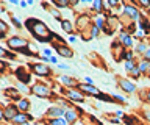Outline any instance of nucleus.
<instances>
[{
    "label": "nucleus",
    "instance_id": "f257e3e1",
    "mask_svg": "<svg viewBox=\"0 0 150 125\" xmlns=\"http://www.w3.org/2000/svg\"><path fill=\"white\" fill-rule=\"evenodd\" d=\"M27 27L31 30V33L35 35L38 39H41V41H49L50 31H49V28L45 27L44 22H41V20H38V19H28V20H27Z\"/></svg>",
    "mask_w": 150,
    "mask_h": 125
},
{
    "label": "nucleus",
    "instance_id": "f03ea898",
    "mask_svg": "<svg viewBox=\"0 0 150 125\" xmlns=\"http://www.w3.org/2000/svg\"><path fill=\"white\" fill-rule=\"evenodd\" d=\"M31 92L36 94L38 97H50V94H52L50 88H47L45 85H35L33 89H31Z\"/></svg>",
    "mask_w": 150,
    "mask_h": 125
},
{
    "label": "nucleus",
    "instance_id": "7ed1b4c3",
    "mask_svg": "<svg viewBox=\"0 0 150 125\" xmlns=\"http://www.w3.org/2000/svg\"><path fill=\"white\" fill-rule=\"evenodd\" d=\"M33 69V72L38 73V75H41V77H47V75H50V69L45 66V64H35V66H31Z\"/></svg>",
    "mask_w": 150,
    "mask_h": 125
},
{
    "label": "nucleus",
    "instance_id": "20e7f679",
    "mask_svg": "<svg viewBox=\"0 0 150 125\" xmlns=\"http://www.w3.org/2000/svg\"><path fill=\"white\" fill-rule=\"evenodd\" d=\"M77 88L80 91H83V92H88V94H91V95H96V97H98L100 95V91L97 89V88H94L92 85H77Z\"/></svg>",
    "mask_w": 150,
    "mask_h": 125
},
{
    "label": "nucleus",
    "instance_id": "39448f33",
    "mask_svg": "<svg viewBox=\"0 0 150 125\" xmlns=\"http://www.w3.org/2000/svg\"><path fill=\"white\" fill-rule=\"evenodd\" d=\"M8 45L11 49H22V47H27V41L22 38H13L8 41Z\"/></svg>",
    "mask_w": 150,
    "mask_h": 125
},
{
    "label": "nucleus",
    "instance_id": "423d86ee",
    "mask_svg": "<svg viewBox=\"0 0 150 125\" xmlns=\"http://www.w3.org/2000/svg\"><path fill=\"white\" fill-rule=\"evenodd\" d=\"M119 86H120V89H124L125 92H134L136 91V86L133 85L131 81H128V80H124V78H120L119 80Z\"/></svg>",
    "mask_w": 150,
    "mask_h": 125
},
{
    "label": "nucleus",
    "instance_id": "0eeeda50",
    "mask_svg": "<svg viewBox=\"0 0 150 125\" xmlns=\"http://www.w3.org/2000/svg\"><path fill=\"white\" fill-rule=\"evenodd\" d=\"M63 114H66V111H63V108H58V106H53V108H49L47 109V116L49 117H63Z\"/></svg>",
    "mask_w": 150,
    "mask_h": 125
},
{
    "label": "nucleus",
    "instance_id": "6e6552de",
    "mask_svg": "<svg viewBox=\"0 0 150 125\" xmlns=\"http://www.w3.org/2000/svg\"><path fill=\"white\" fill-rule=\"evenodd\" d=\"M124 13H125L128 17H131V19H139L138 10H136L134 6H131V5H124Z\"/></svg>",
    "mask_w": 150,
    "mask_h": 125
},
{
    "label": "nucleus",
    "instance_id": "1a4fd4ad",
    "mask_svg": "<svg viewBox=\"0 0 150 125\" xmlns=\"http://www.w3.org/2000/svg\"><path fill=\"white\" fill-rule=\"evenodd\" d=\"M17 116V108L16 106H13V105H9L6 109H5V119H8V120H14V117Z\"/></svg>",
    "mask_w": 150,
    "mask_h": 125
},
{
    "label": "nucleus",
    "instance_id": "9d476101",
    "mask_svg": "<svg viewBox=\"0 0 150 125\" xmlns=\"http://www.w3.org/2000/svg\"><path fill=\"white\" fill-rule=\"evenodd\" d=\"M58 53L61 55V56H64V58H72L74 56V52L70 50L69 47H66V45L63 44V45H58Z\"/></svg>",
    "mask_w": 150,
    "mask_h": 125
},
{
    "label": "nucleus",
    "instance_id": "9b49d317",
    "mask_svg": "<svg viewBox=\"0 0 150 125\" xmlns=\"http://www.w3.org/2000/svg\"><path fill=\"white\" fill-rule=\"evenodd\" d=\"M67 95L72 99L74 102H84V97L81 92H78V91H74V89H69L67 91Z\"/></svg>",
    "mask_w": 150,
    "mask_h": 125
},
{
    "label": "nucleus",
    "instance_id": "f8f14e48",
    "mask_svg": "<svg viewBox=\"0 0 150 125\" xmlns=\"http://www.w3.org/2000/svg\"><path fill=\"white\" fill-rule=\"evenodd\" d=\"M119 41H120L122 45H125V47H130V45H131V38H130L128 33H125V31H122V33H120Z\"/></svg>",
    "mask_w": 150,
    "mask_h": 125
},
{
    "label": "nucleus",
    "instance_id": "ddd939ff",
    "mask_svg": "<svg viewBox=\"0 0 150 125\" xmlns=\"http://www.w3.org/2000/svg\"><path fill=\"white\" fill-rule=\"evenodd\" d=\"M64 116H66V120H67V122H70V124H74L75 120L78 119V116H77V113H75L74 109H67Z\"/></svg>",
    "mask_w": 150,
    "mask_h": 125
},
{
    "label": "nucleus",
    "instance_id": "4468645a",
    "mask_svg": "<svg viewBox=\"0 0 150 125\" xmlns=\"http://www.w3.org/2000/svg\"><path fill=\"white\" fill-rule=\"evenodd\" d=\"M89 24V17L86 16V14H83V16H80L78 17V20H77V25H78V28L81 30V28H84Z\"/></svg>",
    "mask_w": 150,
    "mask_h": 125
},
{
    "label": "nucleus",
    "instance_id": "2eb2a0df",
    "mask_svg": "<svg viewBox=\"0 0 150 125\" xmlns=\"http://www.w3.org/2000/svg\"><path fill=\"white\" fill-rule=\"evenodd\" d=\"M61 27H63V30L66 31V33H72L74 31V25L70 24L69 20H61Z\"/></svg>",
    "mask_w": 150,
    "mask_h": 125
},
{
    "label": "nucleus",
    "instance_id": "dca6fc26",
    "mask_svg": "<svg viewBox=\"0 0 150 125\" xmlns=\"http://www.w3.org/2000/svg\"><path fill=\"white\" fill-rule=\"evenodd\" d=\"M16 73H17V77L21 78V81H25V83L30 81V75H28L27 72H23V69H19Z\"/></svg>",
    "mask_w": 150,
    "mask_h": 125
},
{
    "label": "nucleus",
    "instance_id": "f3484780",
    "mask_svg": "<svg viewBox=\"0 0 150 125\" xmlns=\"http://www.w3.org/2000/svg\"><path fill=\"white\" fill-rule=\"evenodd\" d=\"M27 119H30V116H27V114H17L16 116V117H14V122H19V124H21V122H23V124H25V120Z\"/></svg>",
    "mask_w": 150,
    "mask_h": 125
},
{
    "label": "nucleus",
    "instance_id": "a211bd4d",
    "mask_svg": "<svg viewBox=\"0 0 150 125\" xmlns=\"http://www.w3.org/2000/svg\"><path fill=\"white\" fill-rule=\"evenodd\" d=\"M150 67V63L147 61V59H144V61L139 63V72H144V71H149Z\"/></svg>",
    "mask_w": 150,
    "mask_h": 125
},
{
    "label": "nucleus",
    "instance_id": "6ab92c4d",
    "mask_svg": "<svg viewBox=\"0 0 150 125\" xmlns=\"http://www.w3.org/2000/svg\"><path fill=\"white\" fill-rule=\"evenodd\" d=\"M50 125H67V120H64L63 117H59V119H52V120H50Z\"/></svg>",
    "mask_w": 150,
    "mask_h": 125
},
{
    "label": "nucleus",
    "instance_id": "aec40b11",
    "mask_svg": "<svg viewBox=\"0 0 150 125\" xmlns=\"http://www.w3.org/2000/svg\"><path fill=\"white\" fill-rule=\"evenodd\" d=\"M136 50H138V53H145L147 52V45H145L144 42H139L138 45H136Z\"/></svg>",
    "mask_w": 150,
    "mask_h": 125
},
{
    "label": "nucleus",
    "instance_id": "412c9836",
    "mask_svg": "<svg viewBox=\"0 0 150 125\" xmlns=\"http://www.w3.org/2000/svg\"><path fill=\"white\" fill-rule=\"evenodd\" d=\"M134 67H136V63L133 61V59H131V61H125V69H127L128 72H131Z\"/></svg>",
    "mask_w": 150,
    "mask_h": 125
},
{
    "label": "nucleus",
    "instance_id": "4be33fe9",
    "mask_svg": "<svg viewBox=\"0 0 150 125\" xmlns=\"http://www.w3.org/2000/svg\"><path fill=\"white\" fill-rule=\"evenodd\" d=\"M61 81H63L64 85H67V86H75V81L70 80V78H67V77H61Z\"/></svg>",
    "mask_w": 150,
    "mask_h": 125
},
{
    "label": "nucleus",
    "instance_id": "5701e85b",
    "mask_svg": "<svg viewBox=\"0 0 150 125\" xmlns=\"http://www.w3.org/2000/svg\"><path fill=\"white\" fill-rule=\"evenodd\" d=\"M28 106H30V103H28V100H21V103H19V108H21L22 111H27Z\"/></svg>",
    "mask_w": 150,
    "mask_h": 125
},
{
    "label": "nucleus",
    "instance_id": "b1692460",
    "mask_svg": "<svg viewBox=\"0 0 150 125\" xmlns=\"http://www.w3.org/2000/svg\"><path fill=\"white\" fill-rule=\"evenodd\" d=\"M92 6H94V10H96V11H102V8H103V2H100V0H96Z\"/></svg>",
    "mask_w": 150,
    "mask_h": 125
},
{
    "label": "nucleus",
    "instance_id": "393cba45",
    "mask_svg": "<svg viewBox=\"0 0 150 125\" xmlns=\"http://www.w3.org/2000/svg\"><path fill=\"white\" fill-rule=\"evenodd\" d=\"M98 99L105 100V102H112V97L111 95H105V94H102V92H100V95H98Z\"/></svg>",
    "mask_w": 150,
    "mask_h": 125
},
{
    "label": "nucleus",
    "instance_id": "a878e982",
    "mask_svg": "<svg viewBox=\"0 0 150 125\" xmlns=\"http://www.w3.org/2000/svg\"><path fill=\"white\" fill-rule=\"evenodd\" d=\"M124 122L128 124V125H133V124L136 122V119H134V117H124Z\"/></svg>",
    "mask_w": 150,
    "mask_h": 125
},
{
    "label": "nucleus",
    "instance_id": "bb28decb",
    "mask_svg": "<svg viewBox=\"0 0 150 125\" xmlns=\"http://www.w3.org/2000/svg\"><path fill=\"white\" fill-rule=\"evenodd\" d=\"M5 31H6V25H5L3 22L0 20V36H2V38H3V33H5Z\"/></svg>",
    "mask_w": 150,
    "mask_h": 125
},
{
    "label": "nucleus",
    "instance_id": "cd10ccee",
    "mask_svg": "<svg viewBox=\"0 0 150 125\" xmlns=\"http://www.w3.org/2000/svg\"><path fill=\"white\" fill-rule=\"evenodd\" d=\"M55 5H56V6H59V8H64V6H67L69 3H67V2H61V0H56Z\"/></svg>",
    "mask_w": 150,
    "mask_h": 125
},
{
    "label": "nucleus",
    "instance_id": "c85d7f7f",
    "mask_svg": "<svg viewBox=\"0 0 150 125\" xmlns=\"http://www.w3.org/2000/svg\"><path fill=\"white\" fill-rule=\"evenodd\" d=\"M91 35H92V38H97V36H98V28H97V27H92Z\"/></svg>",
    "mask_w": 150,
    "mask_h": 125
},
{
    "label": "nucleus",
    "instance_id": "c756f323",
    "mask_svg": "<svg viewBox=\"0 0 150 125\" xmlns=\"http://www.w3.org/2000/svg\"><path fill=\"white\" fill-rule=\"evenodd\" d=\"M52 14H53V17H56V19H59V20H63V19H61V17H59V13H58V11H56V10H52Z\"/></svg>",
    "mask_w": 150,
    "mask_h": 125
},
{
    "label": "nucleus",
    "instance_id": "7c9ffc66",
    "mask_svg": "<svg viewBox=\"0 0 150 125\" xmlns=\"http://www.w3.org/2000/svg\"><path fill=\"white\" fill-rule=\"evenodd\" d=\"M11 19H13V22H14V25H16L17 28H21V27H22V25H21V22H19V20L16 19V17H11Z\"/></svg>",
    "mask_w": 150,
    "mask_h": 125
},
{
    "label": "nucleus",
    "instance_id": "2f4dec72",
    "mask_svg": "<svg viewBox=\"0 0 150 125\" xmlns=\"http://www.w3.org/2000/svg\"><path fill=\"white\" fill-rule=\"evenodd\" d=\"M141 5H142V6H150V2H147V0H141Z\"/></svg>",
    "mask_w": 150,
    "mask_h": 125
},
{
    "label": "nucleus",
    "instance_id": "473e14b6",
    "mask_svg": "<svg viewBox=\"0 0 150 125\" xmlns=\"http://www.w3.org/2000/svg\"><path fill=\"white\" fill-rule=\"evenodd\" d=\"M84 83H86V85H92V78H89V77H84Z\"/></svg>",
    "mask_w": 150,
    "mask_h": 125
},
{
    "label": "nucleus",
    "instance_id": "72a5a7b5",
    "mask_svg": "<svg viewBox=\"0 0 150 125\" xmlns=\"http://www.w3.org/2000/svg\"><path fill=\"white\" fill-rule=\"evenodd\" d=\"M0 56H2V58H3V56H8V53L5 52V50H3L2 47H0Z\"/></svg>",
    "mask_w": 150,
    "mask_h": 125
},
{
    "label": "nucleus",
    "instance_id": "f704fd0d",
    "mask_svg": "<svg viewBox=\"0 0 150 125\" xmlns=\"http://www.w3.org/2000/svg\"><path fill=\"white\" fill-rule=\"evenodd\" d=\"M144 56H145V59H147V61L150 59V49H147V52L144 53Z\"/></svg>",
    "mask_w": 150,
    "mask_h": 125
},
{
    "label": "nucleus",
    "instance_id": "c9c22d12",
    "mask_svg": "<svg viewBox=\"0 0 150 125\" xmlns=\"http://www.w3.org/2000/svg\"><path fill=\"white\" fill-rule=\"evenodd\" d=\"M50 53H52V50H49V49L44 50V55H45V56H50Z\"/></svg>",
    "mask_w": 150,
    "mask_h": 125
},
{
    "label": "nucleus",
    "instance_id": "e433bc0d",
    "mask_svg": "<svg viewBox=\"0 0 150 125\" xmlns=\"http://www.w3.org/2000/svg\"><path fill=\"white\" fill-rule=\"evenodd\" d=\"M111 122L112 124H119V119H117V117H111Z\"/></svg>",
    "mask_w": 150,
    "mask_h": 125
},
{
    "label": "nucleus",
    "instance_id": "4c0bfd02",
    "mask_svg": "<svg viewBox=\"0 0 150 125\" xmlns=\"http://www.w3.org/2000/svg\"><path fill=\"white\" fill-rule=\"evenodd\" d=\"M59 69H64V71H67V69H69V67H67V66H66V64H59Z\"/></svg>",
    "mask_w": 150,
    "mask_h": 125
},
{
    "label": "nucleus",
    "instance_id": "58836bf2",
    "mask_svg": "<svg viewBox=\"0 0 150 125\" xmlns=\"http://www.w3.org/2000/svg\"><path fill=\"white\" fill-rule=\"evenodd\" d=\"M75 39H77L75 36H70V38H69V41H70V42H75Z\"/></svg>",
    "mask_w": 150,
    "mask_h": 125
},
{
    "label": "nucleus",
    "instance_id": "ea45409f",
    "mask_svg": "<svg viewBox=\"0 0 150 125\" xmlns=\"http://www.w3.org/2000/svg\"><path fill=\"white\" fill-rule=\"evenodd\" d=\"M145 117H147V120L150 122V113H145Z\"/></svg>",
    "mask_w": 150,
    "mask_h": 125
},
{
    "label": "nucleus",
    "instance_id": "a19ab883",
    "mask_svg": "<svg viewBox=\"0 0 150 125\" xmlns=\"http://www.w3.org/2000/svg\"><path fill=\"white\" fill-rule=\"evenodd\" d=\"M2 117H5V113H3L2 109H0V119H2Z\"/></svg>",
    "mask_w": 150,
    "mask_h": 125
},
{
    "label": "nucleus",
    "instance_id": "79ce46f5",
    "mask_svg": "<svg viewBox=\"0 0 150 125\" xmlns=\"http://www.w3.org/2000/svg\"><path fill=\"white\" fill-rule=\"evenodd\" d=\"M147 99H149V103H150V91L147 92Z\"/></svg>",
    "mask_w": 150,
    "mask_h": 125
},
{
    "label": "nucleus",
    "instance_id": "37998d69",
    "mask_svg": "<svg viewBox=\"0 0 150 125\" xmlns=\"http://www.w3.org/2000/svg\"><path fill=\"white\" fill-rule=\"evenodd\" d=\"M147 73H149V78H150V67H149V71H147Z\"/></svg>",
    "mask_w": 150,
    "mask_h": 125
},
{
    "label": "nucleus",
    "instance_id": "c03bdc74",
    "mask_svg": "<svg viewBox=\"0 0 150 125\" xmlns=\"http://www.w3.org/2000/svg\"><path fill=\"white\" fill-rule=\"evenodd\" d=\"M2 67H3V64H2V63H0V69H2Z\"/></svg>",
    "mask_w": 150,
    "mask_h": 125
},
{
    "label": "nucleus",
    "instance_id": "a18cd8bd",
    "mask_svg": "<svg viewBox=\"0 0 150 125\" xmlns=\"http://www.w3.org/2000/svg\"><path fill=\"white\" fill-rule=\"evenodd\" d=\"M0 13H2V6H0Z\"/></svg>",
    "mask_w": 150,
    "mask_h": 125
}]
</instances>
